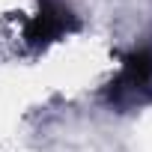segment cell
<instances>
[{
	"instance_id": "cell-1",
	"label": "cell",
	"mask_w": 152,
	"mask_h": 152,
	"mask_svg": "<svg viewBox=\"0 0 152 152\" xmlns=\"http://www.w3.org/2000/svg\"><path fill=\"white\" fill-rule=\"evenodd\" d=\"M152 87V57L134 54L113 84V99L116 102H137L146 90Z\"/></svg>"
}]
</instances>
